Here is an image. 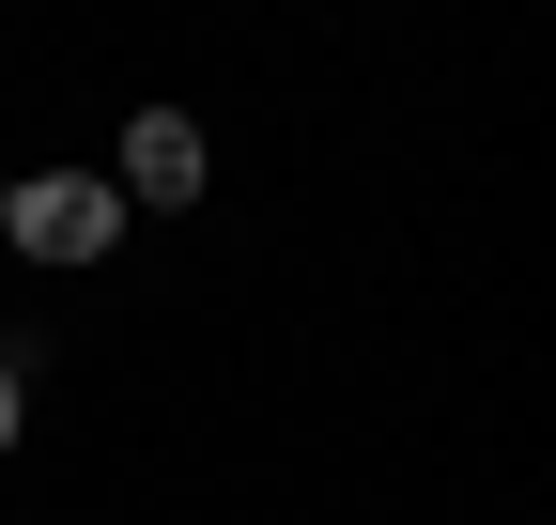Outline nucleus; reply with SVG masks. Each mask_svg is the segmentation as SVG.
<instances>
[{
  "mask_svg": "<svg viewBox=\"0 0 556 525\" xmlns=\"http://www.w3.org/2000/svg\"><path fill=\"white\" fill-rule=\"evenodd\" d=\"M16 402H31V386H16V356H0V448H16Z\"/></svg>",
  "mask_w": 556,
  "mask_h": 525,
  "instance_id": "7ed1b4c3",
  "label": "nucleus"
},
{
  "mask_svg": "<svg viewBox=\"0 0 556 525\" xmlns=\"http://www.w3.org/2000/svg\"><path fill=\"white\" fill-rule=\"evenodd\" d=\"M0 232H16L31 262H93V247L124 232V202H109V185H78V170H31L16 202H0Z\"/></svg>",
  "mask_w": 556,
  "mask_h": 525,
  "instance_id": "f257e3e1",
  "label": "nucleus"
},
{
  "mask_svg": "<svg viewBox=\"0 0 556 525\" xmlns=\"http://www.w3.org/2000/svg\"><path fill=\"white\" fill-rule=\"evenodd\" d=\"M109 202H155V217L201 202V124H186V108H139V124H124V185H109Z\"/></svg>",
  "mask_w": 556,
  "mask_h": 525,
  "instance_id": "f03ea898",
  "label": "nucleus"
}]
</instances>
